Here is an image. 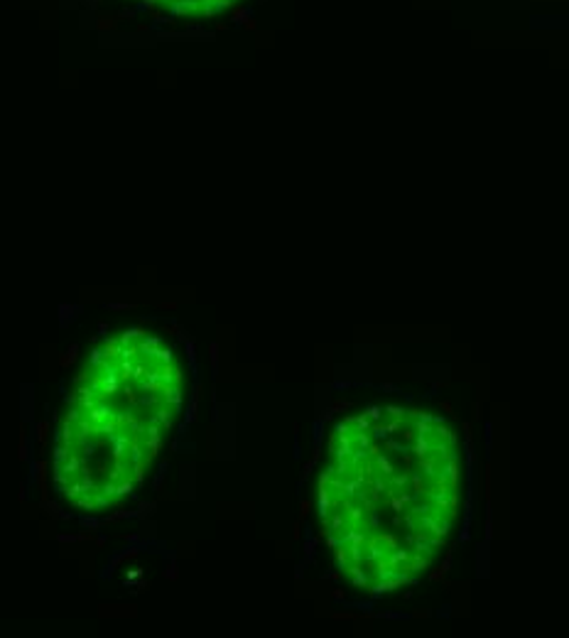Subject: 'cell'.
<instances>
[{"mask_svg": "<svg viewBox=\"0 0 569 638\" xmlns=\"http://www.w3.org/2000/svg\"><path fill=\"white\" fill-rule=\"evenodd\" d=\"M162 309H177V302H162Z\"/></svg>", "mask_w": 569, "mask_h": 638, "instance_id": "obj_14", "label": "cell"}, {"mask_svg": "<svg viewBox=\"0 0 569 638\" xmlns=\"http://www.w3.org/2000/svg\"><path fill=\"white\" fill-rule=\"evenodd\" d=\"M37 439H39V449L47 447V439H49V423H37Z\"/></svg>", "mask_w": 569, "mask_h": 638, "instance_id": "obj_4", "label": "cell"}, {"mask_svg": "<svg viewBox=\"0 0 569 638\" xmlns=\"http://www.w3.org/2000/svg\"><path fill=\"white\" fill-rule=\"evenodd\" d=\"M76 359H79V346L71 344V346L66 349V354L59 356V368H71V364H74Z\"/></svg>", "mask_w": 569, "mask_h": 638, "instance_id": "obj_1", "label": "cell"}, {"mask_svg": "<svg viewBox=\"0 0 569 638\" xmlns=\"http://www.w3.org/2000/svg\"><path fill=\"white\" fill-rule=\"evenodd\" d=\"M309 516V501H302V518Z\"/></svg>", "mask_w": 569, "mask_h": 638, "instance_id": "obj_13", "label": "cell"}, {"mask_svg": "<svg viewBox=\"0 0 569 638\" xmlns=\"http://www.w3.org/2000/svg\"><path fill=\"white\" fill-rule=\"evenodd\" d=\"M143 577V570H128V579L133 582V579H140Z\"/></svg>", "mask_w": 569, "mask_h": 638, "instance_id": "obj_10", "label": "cell"}, {"mask_svg": "<svg viewBox=\"0 0 569 638\" xmlns=\"http://www.w3.org/2000/svg\"><path fill=\"white\" fill-rule=\"evenodd\" d=\"M165 577H167V579H175V577H177V567H175V565H170V567H167V572H165Z\"/></svg>", "mask_w": 569, "mask_h": 638, "instance_id": "obj_12", "label": "cell"}, {"mask_svg": "<svg viewBox=\"0 0 569 638\" xmlns=\"http://www.w3.org/2000/svg\"><path fill=\"white\" fill-rule=\"evenodd\" d=\"M108 309H118V312H125V309H133V304H108Z\"/></svg>", "mask_w": 569, "mask_h": 638, "instance_id": "obj_11", "label": "cell"}, {"mask_svg": "<svg viewBox=\"0 0 569 638\" xmlns=\"http://www.w3.org/2000/svg\"><path fill=\"white\" fill-rule=\"evenodd\" d=\"M84 525H86V528H93V533H98V528H101V523H98V520H91V518H84Z\"/></svg>", "mask_w": 569, "mask_h": 638, "instance_id": "obj_9", "label": "cell"}, {"mask_svg": "<svg viewBox=\"0 0 569 638\" xmlns=\"http://www.w3.org/2000/svg\"><path fill=\"white\" fill-rule=\"evenodd\" d=\"M123 354V344L120 341H113V339H106V344H103V356L106 359H116V356H120Z\"/></svg>", "mask_w": 569, "mask_h": 638, "instance_id": "obj_2", "label": "cell"}, {"mask_svg": "<svg viewBox=\"0 0 569 638\" xmlns=\"http://www.w3.org/2000/svg\"><path fill=\"white\" fill-rule=\"evenodd\" d=\"M140 555V550L138 547H130L128 552H123V555H118L116 560H111V567H116V565H120V562H130V560H135Z\"/></svg>", "mask_w": 569, "mask_h": 638, "instance_id": "obj_6", "label": "cell"}, {"mask_svg": "<svg viewBox=\"0 0 569 638\" xmlns=\"http://www.w3.org/2000/svg\"><path fill=\"white\" fill-rule=\"evenodd\" d=\"M155 511V503H140V511H138V516H150Z\"/></svg>", "mask_w": 569, "mask_h": 638, "instance_id": "obj_7", "label": "cell"}, {"mask_svg": "<svg viewBox=\"0 0 569 638\" xmlns=\"http://www.w3.org/2000/svg\"><path fill=\"white\" fill-rule=\"evenodd\" d=\"M116 25H118V15H103V17L96 20V27H98L101 32H108V30H113Z\"/></svg>", "mask_w": 569, "mask_h": 638, "instance_id": "obj_3", "label": "cell"}, {"mask_svg": "<svg viewBox=\"0 0 569 638\" xmlns=\"http://www.w3.org/2000/svg\"><path fill=\"white\" fill-rule=\"evenodd\" d=\"M165 332H167L170 336H182V332H180V327H177V324H167V327H165Z\"/></svg>", "mask_w": 569, "mask_h": 638, "instance_id": "obj_8", "label": "cell"}, {"mask_svg": "<svg viewBox=\"0 0 569 638\" xmlns=\"http://www.w3.org/2000/svg\"><path fill=\"white\" fill-rule=\"evenodd\" d=\"M130 516H138V511H128V508H123V511H116V513L106 516V520H103V523H118V520H123V518H130Z\"/></svg>", "mask_w": 569, "mask_h": 638, "instance_id": "obj_5", "label": "cell"}]
</instances>
